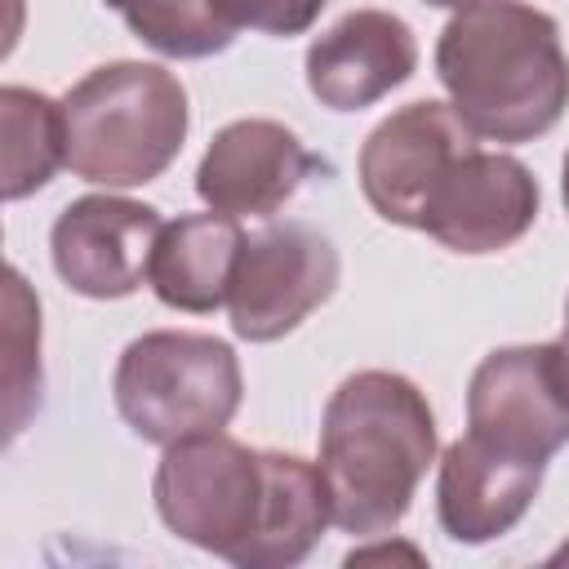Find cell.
I'll use <instances>...</instances> for the list:
<instances>
[{
    "instance_id": "obj_1",
    "label": "cell",
    "mask_w": 569,
    "mask_h": 569,
    "mask_svg": "<svg viewBox=\"0 0 569 569\" xmlns=\"http://www.w3.org/2000/svg\"><path fill=\"white\" fill-rule=\"evenodd\" d=\"M151 498L169 533L240 569H289L333 525L316 462L280 449H249L227 431L164 445Z\"/></svg>"
},
{
    "instance_id": "obj_2",
    "label": "cell",
    "mask_w": 569,
    "mask_h": 569,
    "mask_svg": "<svg viewBox=\"0 0 569 569\" xmlns=\"http://www.w3.org/2000/svg\"><path fill=\"white\" fill-rule=\"evenodd\" d=\"M436 76L476 138L533 142L569 107V58L551 13L525 0H476L436 40Z\"/></svg>"
},
{
    "instance_id": "obj_3",
    "label": "cell",
    "mask_w": 569,
    "mask_h": 569,
    "mask_svg": "<svg viewBox=\"0 0 569 569\" xmlns=\"http://www.w3.org/2000/svg\"><path fill=\"white\" fill-rule=\"evenodd\" d=\"M431 462L436 413L405 373L360 369L329 396L316 467L338 529L356 538L396 529Z\"/></svg>"
},
{
    "instance_id": "obj_4",
    "label": "cell",
    "mask_w": 569,
    "mask_h": 569,
    "mask_svg": "<svg viewBox=\"0 0 569 569\" xmlns=\"http://www.w3.org/2000/svg\"><path fill=\"white\" fill-rule=\"evenodd\" d=\"M67 169L98 187L160 178L187 138V89L156 62H107L62 98Z\"/></svg>"
},
{
    "instance_id": "obj_5",
    "label": "cell",
    "mask_w": 569,
    "mask_h": 569,
    "mask_svg": "<svg viewBox=\"0 0 569 569\" xmlns=\"http://www.w3.org/2000/svg\"><path fill=\"white\" fill-rule=\"evenodd\" d=\"M240 360L213 333L156 329L120 351L111 396L133 436L173 445L200 431H222L240 409Z\"/></svg>"
},
{
    "instance_id": "obj_6",
    "label": "cell",
    "mask_w": 569,
    "mask_h": 569,
    "mask_svg": "<svg viewBox=\"0 0 569 569\" xmlns=\"http://www.w3.org/2000/svg\"><path fill=\"white\" fill-rule=\"evenodd\" d=\"M338 249L307 222H271L244 236L227 293L236 338L276 342L293 333L338 289Z\"/></svg>"
},
{
    "instance_id": "obj_7",
    "label": "cell",
    "mask_w": 569,
    "mask_h": 569,
    "mask_svg": "<svg viewBox=\"0 0 569 569\" xmlns=\"http://www.w3.org/2000/svg\"><path fill=\"white\" fill-rule=\"evenodd\" d=\"M467 431L502 453L547 462L569 445V400L547 342L489 351L467 387Z\"/></svg>"
},
{
    "instance_id": "obj_8",
    "label": "cell",
    "mask_w": 569,
    "mask_h": 569,
    "mask_svg": "<svg viewBox=\"0 0 569 569\" xmlns=\"http://www.w3.org/2000/svg\"><path fill=\"white\" fill-rule=\"evenodd\" d=\"M476 147V133L462 124L453 102H409L391 111L360 147V191L378 218L396 227H418L431 187L449 164Z\"/></svg>"
},
{
    "instance_id": "obj_9",
    "label": "cell",
    "mask_w": 569,
    "mask_h": 569,
    "mask_svg": "<svg viewBox=\"0 0 569 569\" xmlns=\"http://www.w3.org/2000/svg\"><path fill=\"white\" fill-rule=\"evenodd\" d=\"M538 218V178L502 151H462L431 187L418 231L453 253H498Z\"/></svg>"
},
{
    "instance_id": "obj_10",
    "label": "cell",
    "mask_w": 569,
    "mask_h": 569,
    "mask_svg": "<svg viewBox=\"0 0 569 569\" xmlns=\"http://www.w3.org/2000/svg\"><path fill=\"white\" fill-rule=\"evenodd\" d=\"M160 231L164 218L142 200L80 196L58 213L49 231L53 271L84 298H129L151 271Z\"/></svg>"
},
{
    "instance_id": "obj_11",
    "label": "cell",
    "mask_w": 569,
    "mask_h": 569,
    "mask_svg": "<svg viewBox=\"0 0 569 569\" xmlns=\"http://www.w3.org/2000/svg\"><path fill=\"white\" fill-rule=\"evenodd\" d=\"M311 169L316 156L298 142L293 129L249 116L213 133L196 169V196L231 218H271Z\"/></svg>"
},
{
    "instance_id": "obj_12",
    "label": "cell",
    "mask_w": 569,
    "mask_h": 569,
    "mask_svg": "<svg viewBox=\"0 0 569 569\" xmlns=\"http://www.w3.org/2000/svg\"><path fill=\"white\" fill-rule=\"evenodd\" d=\"M418 67V40L405 18L387 9H356L338 18L307 49V89L329 111H360L400 89Z\"/></svg>"
},
{
    "instance_id": "obj_13",
    "label": "cell",
    "mask_w": 569,
    "mask_h": 569,
    "mask_svg": "<svg viewBox=\"0 0 569 569\" xmlns=\"http://www.w3.org/2000/svg\"><path fill=\"white\" fill-rule=\"evenodd\" d=\"M542 467L547 462L502 453V449L476 440L471 431L458 436L445 449L440 476H436L440 529L467 547L502 538L533 507L538 485H542Z\"/></svg>"
},
{
    "instance_id": "obj_14",
    "label": "cell",
    "mask_w": 569,
    "mask_h": 569,
    "mask_svg": "<svg viewBox=\"0 0 569 569\" xmlns=\"http://www.w3.org/2000/svg\"><path fill=\"white\" fill-rule=\"evenodd\" d=\"M240 249H244L240 218L218 213V209L187 213L178 222H164L156 253H151L147 284L173 311H196V316L218 311L227 307Z\"/></svg>"
},
{
    "instance_id": "obj_15",
    "label": "cell",
    "mask_w": 569,
    "mask_h": 569,
    "mask_svg": "<svg viewBox=\"0 0 569 569\" xmlns=\"http://www.w3.org/2000/svg\"><path fill=\"white\" fill-rule=\"evenodd\" d=\"M0 124H4V200H22L40 191L58 164H67L62 102L22 84H4Z\"/></svg>"
},
{
    "instance_id": "obj_16",
    "label": "cell",
    "mask_w": 569,
    "mask_h": 569,
    "mask_svg": "<svg viewBox=\"0 0 569 569\" xmlns=\"http://www.w3.org/2000/svg\"><path fill=\"white\" fill-rule=\"evenodd\" d=\"M124 27L164 58H209L231 44V27L218 22L209 0H102Z\"/></svg>"
},
{
    "instance_id": "obj_17",
    "label": "cell",
    "mask_w": 569,
    "mask_h": 569,
    "mask_svg": "<svg viewBox=\"0 0 569 569\" xmlns=\"http://www.w3.org/2000/svg\"><path fill=\"white\" fill-rule=\"evenodd\" d=\"M4 409L9 436L22 431L27 409L40 400V302L18 267L4 276Z\"/></svg>"
},
{
    "instance_id": "obj_18",
    "label": "cell",
    "mask_w": 569,
    "mask_h": 569,
    "mask_svg": "<svg viewBox=\"0 0 569 569\" xmlns=\"http://www.w3.org/2000/svg\"><path fill=\"white\" fill-rule=\"evenodd\" d=\"M209 9L231 31L249 27L262 36H298L320 18L325 0H209Z\"/></svg>"
},
{
    "instance_id": "obj_19",
    "label": "cell",
    "mask_w": 569,
    "mask_h": 569,
    "mask_svg": "<svg viewBox=\"0 0 569 569\" xmlns=\"http://www.w3.org/2000/svg\"><path fill=\"white\" fill-rule=\"evenodd\" d=\"M547 351H551L556 382H560V391H565V400H569V320H565V333H560L556 342H547Z\"/></svg>"
},
{
    "instance_id": "obj_20",
    "label": "cell",
    "mask_w": 569,
    "mask_h": 569,
    "mask_svg": "<svg viewBox=\"0 0 569 569\" xmlns=\"http://www.w3.org/2000/svg\"><path fill=\"white\" fill-rule=\"evenodd\" d=\"M560 196H565V209H569V156H565V178H560Z\"/></svg>"
},
{
    "instance_id": "obj_21",
    "label": "cell",
    "mask_w": 569,
    "mask_h": 569,
    "mask_svg": "<svg viewBox=\"0 0 569 569\" xmlns=\"http://www.w3.org/2000/svg\"><path fill=\"white\" fill-rule=\"evenodd\" d=\"M427 4H445V9H467V4H476V0H427Z\"/></svg>"
},
{
    "instance_id": "obj_22",
    "label": "cell",
    "mask_w": 569,
    "mask_h": 569,
    "mask_svg": "<svg viewBox=\"0 0 569 569\" xmlns=\"http://www.w3.org/2000/svg\"><path fill=\"white\" fill-rule=\"evenodd\" d=\"M551 560H556V565H560V560H569V542H565V547H560V551H556Z\"/></svg>"
},
{
    "instance_id": "obj_23",
    "label": "cell",
    "mask_w": 569,
    "mask_h": 569,
    "mask_svg": "<svg viewBox=\"0 0 569 569\" xmlns=\"http://www.w3.org/2000/svg\"><path fill=\"white\" fill-rule=\"evenodd\" d=\"M565 320H569V302H565Z\"/></svg>"
}]
</instances>
